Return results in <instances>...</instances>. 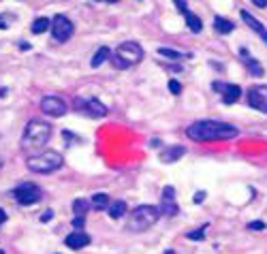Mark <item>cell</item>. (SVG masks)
I'll list each match as a JSON object with an SVG mask.
<instances>
[{"label":"cell","mask_w":267,"mask_h":254,"mask_svg":"<svg viewBox=\"0 0 267 254\" xmlns=\"http://www.w3.org/2000/svg\"><path fill=\"white\" fill-rule=\"evenodd\" d=\"M2 222H7V212L0 207V224H2Z\"/></svg>","instance_id":"cell-32"},{"label":"cell","mask_w":267,"mask_h":254,"mask_svg":"<svg viewBox=\"0 0 267 254\" xmlns=\"http://www.w3.org/2000/svg\"><path fill=\"white\" fill-rule=\"evenodd\" d=\"M96 2H117V0H96Z\"/></svg>","instance_id":"cell-35"},{"label":"cell","mask_w":267,"mask_h":254,"mask_svg":"<svg viewBox=\"0 0 267 254\" xmlns=\"http://www.w3.org/2000/svg\"><path fill=\"white\" fill-rule=\"evenodd\" d=\"M158 53H160V56H165V58H169V60H182V58L186 56V53L169 50V47H158Z\"/></svg>","instance_id":"cell-23"},{"label":"cell","mask_w":267,"mask_h":254,"mask_svg":"<svg viewBox=\"0 0 267 254\" xmlns=\"http://www.w3.org/2000/svg\"><path fill=\"white\" fill-rule=\"evenodd\" d=\"M203 199H205V192L201 190V192H197V194H195V199H192V201H195V203H203Z\"/></svg>","instance_id":"cell-31"},{"label":"cell","mask_w":267,"mask_h":254,"mask_svg":"<svg viewBox=\"0 0 267 254\" xmlns=\"http://www.w3.org/2000/svg\"><path fill=\"white\" fill-rule=\"evenodd\" d=\"M184 17H186V26L190 28V32H201V28H203V24H201V19L197 17L192 11H186L184 13Z\"/></svg>","instance_id":"cell-20"},{"label":"cell","mask_w":267,"mask_h":254,"mask_svg":"<svg viewBox=\"0 0 267 254\" xmlns=\"http://www.w3.org/2000/svg\"><path fill=\"white\" fill-rule=\"evenodd\" d=\"M47 28H51V21L47 17H39L32 21V32H34V34H43Z\"/></svg>","instance_id":"cell-22"},{"label":"cell","mask_w":267,"mask_h":254,"mask_svg":"<svg viewBox=\"0 0 267 254\" xmlns=\"http://www.w3.org/2000/svg\"><path fill=\"white\" fill-rule=\"evenodd\" d=\"M158 218H160L158 207H154V205H139V207H135L128 214L126 229L131 233H141V231H148L150 226L156 224Z\"/></svg>","instance_id":"cell-2"},{"label":"cell","mask_w":267,"mask_h":254,"mask_svg":"<svg viewBox=\"0 0 267 254\" xmlns=\"http://www.w3.org/2000/svg\"><path fill=\"white\" fill-rule=\"evenodd\" d=\"M212 88L222 94V102H224V105H231V102L239 101V96H242V88H239V85H233V84L214 82V84H212Z\"/></svg>","instance_id":"cell-11"},{"label":"cell","mask_w":267,"mask_h":254,"mask_svg":"<svg viewBox=\"0 0 267 254\" xmlns=\"http://www.w3.org/2000/svg\"><path fill=\"white\" fill-rule=\"evenodd\" d=\"M4 28H7V21H4V17L0 15V30H4Z\"/></svg>","instance_id":"cell-34"},{"label":"cell","mask_w":267,"mask_h":254,"mask_svg":"<svg viewBox=\"0 0 267 254\" xmlns=\"http://www.w3.org/2000/svg\"><path fill=\"white\" fill-rule=\"evenodd\" d=\"M250 231H263L265 229V222H261V220H256V222H250L248 224Z\"/></svg>","instance_id":"cell-27"},{"label":"cell","mask_w":267,"mask_h":254,"mask_svg":"<svg viewBox=\"0 0 267 254\" xmlns=\"http://www.w3.org/2000/svg\"><path fill=\"white\" fill-rule=\"evenodd\" d=\"M64 244H67V248H71V250H82V248L90 246V235L83 233V231H73V233L67 235Z\"/></svg>","instance_id":"cell-13"},{"label":"cell","mask_w":267,"mask_h":254,"mask_svg":"<svg viewBox=\"0 0 267 254\" xmlns=\"http://www.w3.org/2000/svg\"><path fill=\"white\" fill-rule=\"evenodd\" d=\"M233 21H229V19H224V17H214V30L216 32H220V34H229V32H233Z\"/></svg>","instance_id":"cell-17"},{"label":"cell","mask_w":267,"mask_h":254,"mask_svg":"<svg viewBox=\"0 0 267 254\" xmlns=\"http://www.w3.org/2000/svg\"><path fill=\"white\" fill-rule=\"evenodd\" d=\"M0 254H4V252H2V250H0Z\"/></svg>","instance_id":"cell-36"},{"label":"cell","mask_w":267,"mask_h":254,"mask_svg":"<svg viewBox=\"0 0 267 254\" xmlns=\"http://www.w3.org/2000/svg\"><path fill=\"white\" fill-rule=\"evenodd\" d=\"M248 105L261 113H267V85H254V88H250Z\"/></svg>","instance_id":"cell-9"},{"label":"cell","mask_w":267,"mask_h":254,"mask_svg":"<svg viewBox=\"0 0 267 254\" xmlns=\"http://www.w3.org/2000/svg\"><path fill=\"white\" fill-rule=\"evenodd\" d=\"M242 19L246 21V24H248L250 26V28H252L254 32H256V34H259L261 36V39H263L265 43H267V28H265V26L263 24H261V21L259 19H256L254 17V15H250L248 13V11H242Z\"/></svg>","instance_id":"cell-15"},{"label":"cell","mask_w":267,"mask_h":254,"mask_svg":"<svg viewBox=\"0 0 267 254\" xmlns=\"http://www.w3.org/2000/svg\"><path fill=\"white\" fill-rule=\"evenodd\" d=\"M51 137V126L43 120H32L26 124L24 135H21V148L26 150H36L43 148Z\"/></svg>","instance_id":"cell-3"},{"label":"cell","mask_w":267,"mask_h":254,"mask_svg":"<svg viewBox=\"0 0 267 254\" xmlns=\"http://www.w3.org/2000/svg\"><path fill=\"white\" fill-rule=\"evenodd\" d=\"M62 154L53 152V150H45V152L36 154V156H30L28 160H26V167H28V171L32 173H53L58 171L62 167Z\"/></svg>","instance_id":"cell-5"},{"label":"cell","mask_w":267,"mask_h":254,"mask_svg":"<svg viewBox=\"0 0 267 254\" xmlns=\"http://www.w3.org/2000/svg\"><path fill=\"white\" fill-rule=\"evenodd\" d=\"M90 205H92L94 209H107V207H109V194H105V192L92 194V199H90Z\"/></svg>","instance_id":"cell-18"},{"label":"cell","mask_w":267,"mask_h":254,"mask_svg":"<svg viewBox=\"0 0 267 254\" xmlns=\"http://www.w3.org/2000/svg\"><path fill=\"white\" fill-rule=\"evenodd\" d=\"M41 197H43V190L32 182H21L13 190V199L19 205H34L41 201Z\"/></svg>","instance_id":"cell-6"},{"label":"cell","mask_w":267,"mask_h":254,"mask_svg":"<svg viewBox=\"0 0 267 254\" xmlns=\"http://www.w3.org/2000/svg\"><path fill=\"white\" fill-rule=\"evenodd\" d=\"M186 237H188V239H205V226H203V229H197V231H190V233H186Z\"/></svg>","instance_id":"cell-25"},{"label":"cell","mask_w":267,"mask_h":254,"mask_svg":"<svg viewBox=\"0 0 267 254\" xmlns=\"http://www.w3.org/2000/svg\"><path fill=\"white\" fill-rule=\"evenodd\" d=\"M173 2H175V7H178L180 13H186V11H188V7H186V0H173Z\"/></svg>","instance_id":"cell-28"},{"label":"cell","mask_w":267,"mask_h":254,"mask_svg":"<svg viewBox=\"0 0 267 254\" xmlns=\"http://www.w3.org/2000/svg\"><path fill=\"white\" fill-rule=\"evenodd\" d=\"M105 60H111V50L107 45H100L99 50L94 51V56H92V60H90V67L92 68H99L100 64H103Z\"/></svg>","instance_id":"cell-16"},{"label":"cell","mask_w":267,"mask_h":254,"mask_svg":"<svg viewBox=\"0 0 267 254\" xmlns=\"http://www.w3.org/2000/svg\"><path fill=\"white\" fill-rule=\"evenodd\" d=\"M75 109H77V111H85L88 116H92V118L107 116V107L103 105V102H99L96 99H75Z\"/></svg>","instance_id":"cell-8"},{"label":"cell","mask_w":267,"mask_h":254,"mask_svg":"<svg viewBox=\"0 0 267 254\" xmlns=\"http://www.w3.org/2000/svg\"><path fill=\"white\" fill-rule=\"evenodd\" d=\"M41 109L47 113V116H53V118H58V116H64L67 113V102H64L60 96H45V99L41 101Z\"/></svg>","instance_id":"cell-10"},{"label":"cell","mask_w":267,"mask_h":254,"mask_svg":"<svg viewBox=\"0 0 267 254\" xmlns=\"http://www.w3.org/2000/svg\"><path fill=\"white\" fill-rule=\"evenodd\" d=\"M252 2L256 4V7H261V9H263V7H267V0H252Z\"/></svg>","instance_id":"cell-33"},{"label":"cell","mask_w":267,"mask_h":254,"mask_svg":"<svg viewBox=\"0 0 267 254\" xmlns=\"http://www.w3.org/2000/svg\"><path fill=\"white\" fill-rule=\"evenodd\" d=\"M73 226H75V229H82V226H83V216H77V218H73Z\"/></svg>","instance_id":"cell-30"},{"label":"cell","mask_w":267,"mask_h":254,"mask_svg":"<svg viewBox=\"0 0 267 254\" xmlns=\"http://www.w3.org/2000/svg\"><path fill=\"white\" fill-rule=\"evenodd\" d=\"M169 90H171V94H180V92H182V85H180L178 79H171V82H169Z\"/></svg>","instance_id":"cell-26"},{"label":"cell","mask_w":267,"mask_h":254,"mask_svg":"<svg viewBox=\"0 0 267 254\" xmlns=\"http://www.w3.org/2000/svg\"><path fill=\"white\" fill-rule=\"evenodd\" d=\"M73 30H75V26H73V21L68 19L67 15L58 13L56 17L51 19V34H53V39H56L58 43H64V41L71 39Z\"/></svg>","instance_id":"cell-7"},{"label":"cell","mask_w":267,"mask_h":254,"mask_svg":"<svg viewBox=\"0 0 267 254\" xmlns=\"http://www.w3.org/2000/svg\"><path fill=\"white\" fill-rule=\"evenodd\" d=\"M239 53H242V56H244V62H246V67H250V71H252V73L256 75V77H261V75H263V68H261V64L256 62L254 58H250V56H248V51H246V50H242Z\"/></svg>","instance_id":"cell-21"},{"label":"cell","mask_w":267,"mask_h":254,"mask_svg":"<svg viewBox=\"0 0 267 254\" xmlns=\"http://www.w3.org/2000/svg\"><path fill=\"white\" fill-rule=\"evenodd\" d=\"M184 154H186V148H182V145H167V148H165V152L160 154V160H163V163H167V165H171V163H175L178 158H182Z\"/></svg>","instance_id":"cell-14"},{"label":"cell","mask_w":267,"mask_h":254,"mask_svg":"<svg viewBox=\"0 0 267 254\" xmlns=\"http://www.w3.org/2000/svg\"><path fill=\"white\" fill-rule=\"evenodd\" d=\"M141 60H143V50L135 41L120 43L117 50L111 53V64H114L116 68H120V71L122 68L133 67V64H137V62H141Z\"/></svg>","instance_id":"cell-4"},{"label":"cell","mask_w":267,"mask_h":254,"mask_svg":"<svg viewBox=\"0 0 267 254\" xmlns=\"http://www.w3.org/2000/svg\"><path fill=\"white\" fill-rule=\"evenodd\" d=\"M88 201H83V199H77V201H73V212L77 216H83L85 212H88Z\"/></svg>","instance_id":"cell-24"},{"label":"cell","mask_w":267,"mask_h":254,"mask_svg":"<svg viewBox=\"0 0 267 254\" xmlns=\"http://www.w3.org/2000/svg\"><path fill=\"white\" fill-rule=\"evenodd\" d=\"M163 203H160V214H165V216H175L180 212V207H178V203H175V188L173 186H165V190H163Z\"/></svg>","instance_id":"cell-12"},{"label":"cell","mask_w":267,"mask_h":254,"mask_svg":"<svg viewBox=\"0 0 267 254\" xmlns=\"http://www.w3.org/2000/svg\"><path fill=\"white\" fill-rule=\"evenodd\" d=\"M186 135L192 141H222V139H233L237 137L239 131L233 124L227 122H216V120H201L195 122L186 128Z\"/></svg>","instance_id":"cell-1"},{"label":"cell","mask_w":267,"mask_h":254,"mask_svg":"<svg viewBox=\"0 0 267 254\" xmlns=\"http://www.w3.org/2000/svg\"><path fill=\"white\" fill-rule=\"evenodd\" d=\"M126 214V203L124 201H114L109 205V218L111 220H117Z\"/></svg>","instance_id":"cell-19"},{"label":"cell","mask_w":267,"mask_h":254,"mask_svg":"<svg viewBox=\"0 0 267 254\" xmlns=\"http://www.w3.org/2000/svg\"><path fill=\"white\" fill-rule=\"evenodd\" d=\"M51 218H53V212L51 209H47V212H43V216H41V222H50Z\"/></svg>","instance_id":"cell-29"}]
</instances>
